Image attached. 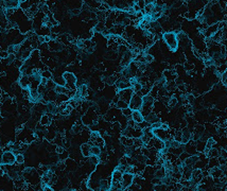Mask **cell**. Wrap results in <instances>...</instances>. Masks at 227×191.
I'll use <instances>...</instances> for the list:
<instances>
[{
    "instance_id": "cell-1",
    "label": "cell",
    "mask_w": 227,
    "mask_h": 191,
    "mask_svg": "<svg viewBox=\"0 0 227 191\" xmlns=\"http://www.w3.org/2000/svg\"><path fill=\"white\" fill-rule=\"evenodd\" d=\"M163 42L166 43L167 46L169 47L170 51H175L178 48V40L176 37V33L174 31H170V32H165L162 34Z\"/></svg>"
},
{
    "instance_id": "cell-2",
    "label": "cell",
    "mask_w": 227,
    "mask_h": 191,
    "mask_svg": "<svg viewBox=\"0 0 227 191\" xmlns=\"http://www.w3.org/2000/svg\"><path fill=\"white\" fill-rule=\"evenodd\" d=\"M128 107L132 108L133 111H140L142 107V97L138 94H134L131 101L128 102Z\"/></svg>"
},
{
    "instance_id": "cell-3",
    "label": "cell",
    "mask_w": 227,
    "mask_h": 191,
    "mask_svg": "<svg viewBox=\"0 0 227 191\" xmlns=\"http://www.w3.org/2000/svg\"><path fill=\"white\" fill-rule=\"evenodd\" d=\"M16 163V155L13 151H3L2 154V165H14Z\"/></svg>"
},
{
    "instance_id": "cell-4",
    "label": "cell",
    "mask_w": 227,
    "mask_h": 191,
    "mask_svg": "<svg viewBox=\"0 0 227 191\" xmlns=\"http://www.w3.org/2000/svg\"><path fill=\"white\" fill-rule=\"evenodd\" d=\"M134 177H135V174H133V173H130V172H124L123 173V175H122V180H121L123 190H126L134 183Z\"/></svg>"
},
{
    "instance_id": "cell-5",
    "label": "cell",
    "mask_w": 227,
    "mask_h": 191,
    "mask_svg": "<svg viewBox=\"0 0 227 191\" xmlns=\"http://www.w3.org/2000/svg\"><path fill=\"white\" fill-rule=\"evenodd\" d=\"M134 94H135V92H134V90H133L132 87H130V88H125V89H121V90H118V94H119L120 99L124 100V101H126V102H130Z\"/></svg>"
},
{
    "instance_id": "cell-6",
    "label": "cell",
    "mask_w": 227,
    "mask_h": 191,
    "mask_svg": "<svg viewBox=\"0 0 227 191\" xmlns=\"http://www.w3.org/2000/svg\"><path fill=\"white\" fill-rule=\"evenodd\" d=\"M195 144H196V141H194L193 139H190V140L185 144L184 151H186L189 155H196V154H199V152H197L196 146H195Z\"/></svg>"
},
{
    "instance_id": "cell-7",
    "label": "cell",
    "mask_w": 227,
    "mask_h": 191,
    "mask_svg": "<svg viewBox=\"0 0 227 191\" xmlns=\"http://www.w3.org/2000/svg\"><path fill=\"white\" fill-rule=\"evenodd\" d=\"M162 75L165 77V79L167 80V82H171V81H175L177 79V73L175 71V69L172 68H167L162 71Z\"/></svg>"
},
{
    "instance_id": "cell-8",
    "label": "cell",
    "mask_w": 227,
    "mask_h": 191,
    "mask_svg": "<svg viewBox=\"0 0 227 191\" xmlns=\"http://www.w3.org/2000/svg\"><path fill=\"white\" fill-rule=\"evenodd\" d=\"M154 102H155V98H153L151 94H147V96L142 97V107L151 108L152 109Z\"/></svg>"
},
{
    "instance_id": "cell-9",
    "label": "cell",
    "mask_w": 227,
    "mask_h": 191,
    "mask_svg": "<svg viewBox=\"0 0 227 191\" xmlns=\"http://www.w3.org/2000/svg\"><path fill=\"white\" fill-rule=\"evenodd\" d=\"M92 144H94L92 141H88V142H84V143L81 144V154L82 156L84 157H89V156L92 155V153H90V148H92Z\"/></svg>"
},
{
    "instance_id": "cell-10",
    "label": "cell",
    "mask_w": 227,
    "mask_h": 191,
    "mask_svg": "<svg viewBox=\"0 0 227 191\" xmlns=\"http://www.w3.org/2000/svg\"><path fill=\"white\" fill-rule=\"evenodd\" d=\"M63 78L65 79L67 84H77L78 83V78L77 75L71 71H65L63 73Z\"/></svg>"
},
{
    "instance_id": "cell-11",
    "label": "cell",
    "mask_w": 227,
    "mask_h": 191,
    "mask_svg": "<svg viewBox=\"0 0 227 191\" xmlns=\"http://www.w3.org/2000/svg\"><path fill=\"white\" fill-rule=\"evenodd\" d=\"M111 176L108 178H100L99 182V189L102 191H107L111 189Z\"/></svg>"
},
{
    "instance_id": "cell-12",
    "label": "cell",
    "mask_w": 227,
    "mask_h": 191,
    "mask_svg": "<svg viewBox=\"0 0 227 191\" xmlns=\"http://www.w3.org/2000/svg\"><path fill=\"white\" fill-rule=\"evenodd\" d=\"M209 175H210L212 178H220L221 176L224 175V172L222 170L221 167H214V168H211L209 169Z\"/></svg>"
},
{
    "instance_id": "cell-13",
    "label": "cell",
    "mask_w": 227,
    "mask_h": 191,
    "mask_svg": "<svg viewBox=\"0 0 227 191\" xmlns=\"http://www.w3.org/2000/svg\"><path fill=\"white\" fill-rule=\"evenodd\" d=\"M18 85H19L21 88H29V85H30L29 75H20L19 80H18Z\"/></svg>"
},
{
    "instance_id": "cell-14",
    "label": "cell",
    "mask_w": 227,
    "mask_h": 191,
    "mask_svg": "<svg viewBox=\"0 0 227 191\" xmlns=\"http://www.w3.org/2000/svg\"><path fill=\"white\" fill-rule=\"evenodd\" d=\"M19 6V0H3L4 9H17Z\"/></svg>"
},
{
    "instance_id": "cell-15",
    "label": "cell",
    "mask_w": 227,
    "mask_h": 191,
    "mask_svg": "<svg viewBox=\"0 0 227 191\" xmlns=\"http://www.w3.org/2000/svg\"><path fill=\"white\" fill-rule=\"evenodd\" d=\"M204 153L206 154L208 158H212V157H219L220 155V149H216V147L211 148L209 150H205Z\"/></svg>"
},
{
    "instance_id": "cell-16",
    "label": "cell",
    "mask_w": 227,
    "mask_h": 191,
    "mask_svg": "<svg viewBox=\"0 0 227 191\" xmlns=\"http://www.w3.org/2000/svg\"><path fill=\"white\" fill-rule=\"evenodd\" d=\"M144 120L149 122L150 124H152V123H155V122H157V121H160L159 117L157 116V114L154 113L153 111H151V113L149 114V115H147V116L144 117Z\"/></svg>"
},
{
    "instance_id": "cell-17",
    "label": "cell",
    "mask_w": 227,
    "mask_h": 191,
    "mask_svg": "<svg viewBox=\"0 0 227 191\" xmlns=\"http://www.w3.org/2000/svg\"><path fill=\"white\" fill-rule=\"evenodd\" d=\"M132 119L138 124L140 122H142L144 120V116L142 115V113L140 111H133V114H132Z\"/></svg>"
},
{
    "instance_id": "cell-18",
    "label": "cell",
    "mask_w": 227,
    "mask_h": 191,
    "mask_svg": "<svg viewBox=\"0 0 227 191\" xmlns=\"http://www.w3.org/2000/svg\"><path fill=\"white\" fill-rule=\"evenodd\" d=\"M199 154H196V155H190L187 159H186L185 161H184V163H185L186 166H189V167H193L194 165H195V163H196L197 160H199Z\"/></svg>"
},
{
    "instance_id": "cell-19",
    "label": "cell",
    "mask_w": 227,
    "mask_h": 191,
    "mask_svg": "<svg viewBox=\"0 0 227 191\" xmlns=\"http://www.w3.org/2000/svg\"><path fill=\"white\" fill-rule=\"evenodd\" d=\"M122 175H123V173L116 168L113 171V173H111V182H121Z\"/></svg>"
},
{
    "instance_id": "cell-20",
    "label": "cell",
    "mask_w": 227,
    "mask_h": 191,
    "mask_svg": "<svg viewBox=\"0 0 227 191\" xmlns=\"http://www.w3.org/2000/svg\"><path fill=\"white\" fill-rule=\"evenodd\" d=\"M167 174V170L165 167H161V168H158V169H155V173H154V177H157L159 180L163 178Z\"/></svg>"
},
{
    "instance_id": "cell-21",
    "label": "cell",
    "mask_w": 227,
    "mask_h": 191,
    "mask_svg": "<svg viewBox=\"0 0 227 191\" xmlns=\"http://www.w3.org/2000/svg\"><path fill=\"white\" fill-rule=\"evenodd\" d=\"M196 150H197V152L199 153H204V151H205L206 149V141H204V140H201V139H199L196 141Z\"/></svg>"
},
{
    "instance_id": "cell-22",
    "label": "cell",
    "mask_w": 227,
    "mask_h": 191,
    "mask_svg": "<svg viewBox=\"0 0 227 191\" xmlns=\"http://www.w3.org/2000/svg\"><path fill=\"white\" fill-rule=\"evenodd\" d=\"M90 153H92V155H94V156H99L101 153H102V149L97 146V144H92V148H90Z\"/></svg>"
},
{
    "instance_id": "cell-23",
    "label": "cell",
    "mask_w": 227,
    "mask_h": 191,
    "mask_svg": "<svg viewBox=\"0 0 227 191\" xmlns=\"http://www.w3.org/2000/svg\"><path fill=\"white\" fill-rule=\"evenodd\" d=\"M183 16L185 17L187 20H194V19H196L197 13L196 12H192V11H187Z\"/></svg>"
},
{
    "instance_id": "cell-24",
    "label": "cell",
    "mask_w": 227,
    "mask_h": 191,
    "mask_svg": "<svg viewBox=\"0 0 227 191\" xmlns=\"http://www.w3.org/2000/svg\"><path fill=\"white\" fill-rule=\"evenodd\" d=\"M154 6H155V4H154V3H148V4H145V6H144V9H143L144 14H145V15H151V14H152L153 11H154Z\"/></svg>"
},
{
    "instance_id": "cell-25",
    "label": "cell",
    "mask_w": 227,
    "mask_h": 191,
    "mask_svg": "<svg viewBox=\"0 0 227 191\" xmlns=\"http://www.w3.org/2000/svg\"><path fill=\"white\" fill-rule=\"evenodd\" d=\"M216 140H214V138L210 136V137L206 140V149L205 150H209V149H211V148L216 147Z\"/></svg>"
},
{
    "instance_id": "cell-26",
    "label": "cell",
    "mask_w": 227,
    "mask_h": 191,
    "mask_svg": "<svg viewBox=\"0 0 227 191\" xmlns=\"http://www.w3.org/2000/svg\"><path fill=\"white\" fill-rule=\"evenodd\" d=\"M158 90H159V86L157 84H153L152 88H151V92H150L149 94H151L153 98H158Z\"/></svg>"
},
{
    "instance_id": "cell-27",
    "label": "cell",
    "mask_w": 227,
    "mask_h": 191,
    "mask_svg": "<svg viewBox=\"0 0 227 191\" xmlns=\"http://www.w3.org/2000/svg\"><path fill=\"white\" fill-rule=\"evenodd\" d=\"M116 107L119 108L120 111H121L123 108L128 107V102H126V101H124V100H122V99H119V101L116 103Z\"/></svg>"
},
{
    "instance_id": "cell-28",
    "label": "cell",
    "mask_w": 227,
    "mask_h": 191,
    "mask_svg": "<svg viewBox=\"0 0 227 191\" xmlns=\"http://www.w3.org/2000/svg\"><path fill=\"white\" fill-rule=\"evenodd\" d=\"M54 90L56 94H68V89L65 87V85H56Z\"/></svg>"
},
{
    "instance_id": "cell-29",
    "label": "cell",
    "mask_w": 227,
    "mask_h": 191,
    "mask_svg": "<svg viewBox=\"0 0 227 191\" xmlns=\"http://www.w3.org/2000/svg\"><path fill=\"white\" fill-rule=\"evenodd\" d=\"M178 105V99L175 96H171L169 101V106L170 107H176Z\"/></svg>"
},
{
    "instance_id": "cell-30",
    "label": "cell",
    "mask_w": 227,
    "mask_h": 191,
    "mask_svg": "<svg viewBox=\"0 0 227 191\" xmlns=\"http://www.w3.org/2000/svg\"><path fill=\"white\" fill-rule=\"evenodd\" d=\"M53 81L55 82L56 85H65L66 84V81H65V79L63 78V75L62 77H53Z\"/></svg>"
},
{
    "instance_id": "cell-31",
    "label": "cell",
    "mask_w": 227,
    "mask_h": 191,
    "mask_svg": "<svg viewBox=\"0 0 227 191\" xmlns=\"http://www.w3.org/2000/svg\"><path fill=\"white\" fill-rule=\"evenodd\" d=\"M121 113L123 116L128 117V118H131V117H132V114H133V109L130 107L123 108V109H121Z\"/></svg>"
},
{
    "instance_id": "cell-32",
    "label": "cell",
    "mask_w": 227,
    "mask_h": 191,
    "mask_svg": "<svg viewBox=\"0 0 227 191\" xmlns=\"http://www.w3.org/2000/svg\"><path fill=\"white\" fill-rule=\"evenodd\" d=\"M57 156H58V159H60L61 161H65L67 158H69V153L67 152L66 150H64L61 154H57Z\"/></svg>"
},
{
    "instance_id": "cell-33",
    "label": "cell",
    "mask_w": 227,
    "mask_h": 191,
    "mask_svg": "<svg viewBox=\"0 0 227 191\" xmlns=\"http://www.w3.org/2000/svg\"><path fill=\"white\" fill-rule=\"evenodd\" d=\"M16 165H20V163H25V155L21 152L16 154Z\"/></svg>"
},
{
    "instance_id": "cell-34",
    "label": "cell",
    "mask_w": 227,
    "mask_h": 191,
    "mask_svg": "<svg viewBox=\"0 0 227 191\" xmlns=\"http://www.w3.org/2000/svg\"><path fill=\"white\" fill-rule=\"evenodd\" d=\"M55 82L52 80V79H50V80H48L47 84H46V88H47V90H52V89L55 88Z\"/></svg>"
},
{
    "instance_id": "cell-35",
    "label": "cell",
    "mask_w": 227,
    "mask_h": 191,
    "mask_svg": "<svg viewBox=\"0 0 227 191\" xmlns=\"http://www.w3.org/2000/svg\"><path fill=\"white\" fill-rule=\"evenodd\" d=\"M40 75H42L43 78H46V79H48V80H50V79H52V78H53L52 72L50 71V70H48V69L43 70L42 73H40Z\"/></svg>"
},
{
    "instance_id": "cell-36",
    "label": "cell",
    "mask_w": 227,
    "mask_h": 191,
    "mask_svg": "<svg viewBox=\"0 0 227 191\" xmlns=\"http://www.w3.org/2000/svg\"><path fill=\"white\" fill-rule=\"evenodd\" d=\"M144 58H145V63L147 64H151L154 62V55L151 54L149 52H145L144 53Z\"/></svg>"
},
{
    "instance_id": "cell-37",
    "label": "cell",
    "mask_w": 227,
    "mask_h": 191,
    "mask_svg": "<svg viewBox=\"0 0 227 191\" xmlns=\"http://www.w3.org/2000/svg\"><path fill=\"white\" fill-rule=\"evenodd\" d=\"M144 146L141 138H134V147L135 148H142Z\"/></svg>"
},
{
    "instance_id": "cell-38",
    "label": "cell",
    "mask_w": 227,
    "mask_h": 191,
    "mask_svg": "<svg viewBox=\"0 0 227 191\" xmlns=\"http://www.w3.org/2000/svg\"><path fill=\"white\" fill-rule=\"evenodd\" d=\"M132 88H133L134 92H135V94H137V92H140V90H141L142 85H141V83H139V82H137V83L134 84V85L132 86Z\"/></svg>"
},
{
    "instance_id": "cell-39",
    "label": "cell",
    "mask_w": 227,
    "mask_h": 191,
    "mask_svg": "<svg viewBox=\"0 0 227 191\" xmlns=\"http://www.w3.org/2000/svg\"><path fill=\"white\" fill-rule=\"evenodd\" d=\"M10 53L6 50H2V48H0V60H6L9 56Z\"/></svg>"
},
{
    "instance_id": "cell-40",
    "label": "cell",
    "mask_w": 227,
    "mask_h": 191,
    "mask_svg": "<svg viewBox=\"0 0 227 191\" xmlns=\"http://www.w3.org/2000/svg\"><path fill=\"white\" fill-rule=\"evenodd\" d=\"M140 189H141V187H140V186L137 185L136 183H133L132 185L130 186V187H128V189H126V190H128V191H135V190H140Z\"/></svg>"
},
{
    "instance_id": "cell-41",
    "label": "cell",
    "mask_w": 227,
    "mask_h": 191,
    "mask_svg": "<svg viewBox=\"0 0 227 191\" xmlns=\"http://www.w3.org/2000/svg\"><path fill=\"white\" fill-rule=\"evenodd\" d=\"M189 156H190V155H189L188 153L186 152V151H184V152L180 153V155L178 156V159H179V160H182V161H185L186 159L189 157Z\"/></svg>"
},
{
    "instance_id": "cell-42",
    "label": "cell",
    "mask_w": 227,
    "mask_h": 191,
    "mask_svg": "<svg viewBox=\"0 0 227 191\" xmlns=\"http://www.w3.org/2000/svg\"><path fill=\"white\" fill-rule=\"evenodd\" d=\"M219 156H221V157H223V158H226L227 159V149L226 148H221V149H220V155Z\"/></svg>"
},
{
    "instance_id": "cell-43",
    "label": "cell",
    "mask_w": 227,
    "mask_h": 191,
    "mask_svg": "<svg viewBox=\"0 0 227 191\" xmlns=\"http://www.w3.org/2000/svg\"><path fill=\"white\" fill-rule=\"evenodd\" d=\"M126 167H128V166H125V165H122V163H119V165H118V167H117V169L120 170V171H121L122 173H124V172H126Z\"/></svg>"
},
{
    "instance_id": "cell-44",
    "label": "cell",
    "mask_w": 227,
    "mask_h": 191,
    "mask_svg": "<svg viewBox=\"0 0 227 191\" xmlns=\"http://www.w3.org/2000/svg\"><path fill=\"white\" fill-rule=\"evenodd\" d=\"M161 123H162L161 121H157V122H155V123H152V124H151V127H152V129H159V127H161Z\"/></svg>"
},
{
    "instance_id": "cell-45",
    "label": "cell",
    "mask_w": 227,
    "mask_h": 191,
    "mask_svg": "<svg viewBox=\"0 0 227 191\" xmlns=\"http://www.w3.org/2000/svg\"><path fill=\"white\" fill-rule=\"evenodd\" d=\"M64 148L62 147V146H56V148H55V153L56 154H61L63 151H64Z\"/></svg>"
},
{
    "instance_id": "cell-46",
    "label": "cell",
    "mask_w": 227,
    "mask_h": 191,
    "mask_svg": "<svg viewBox=\"0 0 227 191\" xmlns=\"http://www.w3.org/2000/svg\"><path fill=\"white\" fill-rule=\"evenodd\" d=\"M47 82H48V79L43 78V77H42V79H40V85L46 86V84H47Z\"/></svg>"
},
{
    "instance_id": "cell-47",
    "label": "cell",
    "mask_w": 227,
    "mask_h": 191,
    "mask_svg": "<svg viewBox=\"0 0 227 191\" xmlns=\"http://www.w3.org/2000/svg\"><path fill=\"white\" fill-rule=\"evenodd\" d=\"M161 129H163V130H169V124H167V123H161Z\"/></svg>"
},
{
    "instance_id": "cell-48",
    "label": "cell",
    "mask_w": 227,
    "mask_h": 191,
    "mask_svg": "<svg viewBox=\"0 0 227 191\" xmlns=\"http://www.w3.org/2000/svg\"><path fill=\"white\" fill-rule=\"evenodd\" d=\"M2 89H1V87H0V99H1V98H2Z\"/></svg>"
},
{
    "instance_id": "cell-49",
    "label": "cell",
    "mask_w": 227,
    "mask_h": 191,
    "mask_svg": "<svg viewBox=\"0 0 227 191\" xmlns=\"http://www.w3.org/2000/svg\"><path fill=\"white\" fill-rule=\"evenodd\" d=\"M0 114H1V103H0Z\"/></svg>"
}]
</instances>
